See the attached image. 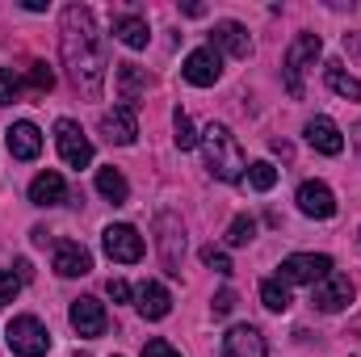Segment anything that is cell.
Here are the masks:
<instances>
[{"label": "cell", "mask_w": 361, "mask_h": 357, "mask_svg": "<svg viewBox=\"0 0 361 357\" xmlns=\"http://www.w3.org/2000/svg\"><path fill=\"white\" fill-rule=\"evenodd\" d=\"M261 303H265L269 311H286V307H290V286H286L281 277H265V282H261Z\"/></svg>", "instance_id": "d4e9b609"}, {"label": "cell", "mask_w": 361, "mask_h": 357, "mask_svg": "<svg viewBox=\"0 0 361 357\" xmlns=\"http://www.w3.org/2000/svg\"><path fill=\"white\" fill-rule=\"evenodd\" d=\"M248 181H252V189L269 193L273 185H277V169H273L269 160H257V164H248Z\"/></svg>", "instance_id": "f1b7e54d"}, {"label": "cell", "mask_w": 361, "mask_h": 357, "mask_svg": "<svg viewBox=\"0 0 361 357\" xmlns=\"http://www.w3.org/2000/svg\"><path fill=\"white\" fill-rule=\"evenodd\" d=\"M357 147H361V126H357Z\"/></svg>", "instance_id": "74e56055"}, {"label": "cell", "mask_w": 361, "mask_h": 357, "mask_svg": "<svg viewBox=\"0 0 361 357\" xmlns=\"http://www.w3.org/2000/svg\"><path fill=\"white\" fill-rule=\"evenodd\" d=\"M4 337H8V349L17 357H47V349H51V332H47L42 320H34V315H17V320L4 328Z\"/></svg>", "instance_id": "277c9868"}, {"label": "cell", "mask_w": 361, "mask_h": 357, "mask_svg": "<svg viewBox=\"0 0 361 357\" xmlns=\"http://www.w3.org/2000/svg\"><path fill=\"white\" fill-rule=\"evenodd\" d=\"M307 143L315 152H324V156H341L345 152V135H341V126L332 118H311L307 122Z\"/></svg>", "instance_id": "ac0fdd59"}, {"label": "cell", "mask_w": 361, "mask_h": 357, "mask_svg": "<svg viewBox=\"0 0 361 357\" xmlns=\"http://www.w3.org/2000/svg\"><path fill=\"white\" fill-rule=\"evenodd\" d=\"M101 244H105V257H109V261H122V265L143 261V236H139L130 223H114V227H105Z\"/></svg>", "instance_id": "ba28073f"}, {"label": "cell", "mask_w": 361, "mask_h": 357, "mask_svg": "<svg viewBox=\"0 0 361 357\" xmlns=\"http://www.w3.org/2000/svg\"><path fill=\"white\" fill-rule=\"evenodd\" d=\"M202 156H206V169L214 173L219 181H240L244 177V169H248V160H244V147H240V139L223 126V122H210L206 131H202Z\"/></svg>", "instance_id": "7a4b0ae2"}, {"label": "cell", "mask_w": 361, "mask_h": 357, "mask_svg": "<svg viewBox=\"0 0 361 357\" xmlns=\"http://www.w3.org/2000/svg\"><path fill=\"white\" fill-rule=\"evenodd\" d=\"M80 357H85V353H80Z\"/></svg>", "instance_id": "f35d334b"}, {"label": "cell", "mask_w": 361, "mask_h": 357, "mask_svg": "<svg viewBox=\"0 0 361 357\" xmlns=\"http://www.w3.org/2000/svg\"><path fill=\"white\" fill-rule=\"evenodd\" d=\"M59 47H63V63H68L72 85L85 92V97H101L109 55H105V38H101V30H97L92 8H85V4H68V8H63Z\"/></svg>", "instance_id": "6da1fadb"}, {"label": "cell", "mask_w": 361, "mask_h": 357, "mask_svg": "<svg viewBox=\"0 0 361 357\" xmlns=\"http://www.w3.org/2000/svg\"><path fill=\"white\" fill-rule=\"evenodd\" d=\"M30 202L34 206H59V202H68V181L59 177L55 169L38 173V177L30 181Z\"/></svg>", "instance_id": "ffe728a7"}, {"label": "cell", "mask_w": 361, "mask_h": 357, "mask_svg": "<svg viewBox=\"0 0 361 357\" xmlns=\"http://www.w3.org/2000/svg\"><path fill=\"white\" fill-rule=\"evenodd\" d=\"M109 30H114V38H118V42H126L130 51H143V47H147V38H152V34H147V21H143V17H135V13H118V17L109 21Z\"/></svg>", "instance_id": "44dd1931"}, {"label": "cell", "mask_w": 361, "mask_h": 357, "mask_svg": "<svg viewBox=\"0 0 361 357\" xmlns=\"http://www.w3.org/2000/svg\"><path fill=\"white\" fill-rule=\"evenodd\" d=\"M210 47L219 51H227L231 59H248L252 55V38H248V30L240 25V21H219L214 30H210Z\"/></svg>", "instance_id": "9a60e30c"}, {"label": "cell", "mask_w": 361, "mask_h": 357, "mask_svg": "<svg viewBox=\"0 0 361 357\" xmlns=\"http://www.w3.org/2000/svg\"><path fill=\"white\" fill-rule=\"evenodd\" d=\"M114 85H118L122 105H135V109H139V101H143V92H147V72H143L139 63H114Z\"/></svg>", "instance_id": "e0dca14e"}, {"label": "cell", "mask_w": 361, "mask_h": 357, "mask_svg": "<svg viewBox=\"0 0 361 357\" xmlns=\"http://www.w3.org/2000/svg\"><path fill=\"white\" fill-rule=\"evenodd\" d=\"M17 290H21L17 273H4V269H0V307H8V303L17 298Z\"/></svg>", "instance_id": "4dcf8cb0"}, {"label": "cell", "mask_w": 361, "mask_h": 357, "mask_svg": "<svg viewBox=\"0 0 361 357\" xmlns=\"http://www.w3.org/2000/svg\"><path fill=\"white\" fill-rule=\"evenodd\" d=\"M223 357H269V345H265L261 328L235 324V328L223 337Z\"/></svg>", "instance_id": "7c38bea8"}, {"label": "cell", "mask_w": 361, "mask_h": 357, "mask_svg": "<svg viewBox=\"0 0 361 357\" xmlns=\"http://www.w3.org/2000/svg\"><path fill=\"white\" fill-rule=\"evenodd\" d=\"M92 269V257L80 240H59L55 244V273L59 277H85Z\"/></svg>", "instance_id": "2e32d148"}, {"label": "cell", "mask_w": 361, "mask_h": 357, "mask_svg": "<svg viewBox=\"0 0 361 357\" xmlns=\"http://www.w3.org/2000/svg\"><path fill=\"white\" fill-rule=\"evenodd\" d=\"M143 357H180V353L169 341H147V345H143Z\"/></svg>", "instance_id": "836d02e7"}, {"label": "cell", "mask_w": 361, "mask_h": 357, "mask_svg": "<svg viewBox=\"0 0 361 357\" xmlns=\"http://www.w3.org/2000/svg\"><path fill=\"white\" fill-rule=\"evenodd\" d=\"M21 97V80L13 76V68H0V105H13Z\"/></svg>", "instance_id": "f546056e"}, {"label": "cell", "mask_w": 361, "mask_h": 357, "mask_svg": "<svg viewBox=\"0 0 361 357\" xmlns=\"http://www.w3.org/2000/svg\"><path fill=\"white\" fill-rule=\"evenodd\" d=\"M55 143H59V156H63L68 169H89L92 164V143H89V135L80 131V122L59 118L55 122Z\"/></svg>", "instance_id": "8992f818"}, {"label": "cell", "mask_w": 361, "mask_h": 357, "mask_svg": "<svg viewBox=\"0 0 361 357\" xmlns=\"http://www.w3.org/2000/svg\"><path fill=\"white\" fill-rule=\"evenodd\" d=\"M105 290H109V298H114V303H126V298H130V286H126L122 277H109V286H105Z\"/></svg>", "instance_id": "e575fe53"}, {"label": "cell", "mask_w": 361, "mask_h": 357, "mask_svg": "<svg viewBox=\"0 0 361 357\" xmlns=\"http://www.w3.org/2000/svg\"><path fill=\"white\" fill-rule=\"evenodd\" d=\"M97 193H101L105 202L122 206V202L130 198V185H126V177H122L118 169H101V173H97Z\"/></svg>", "instance_id": "603a6c76"}, {"label": "cell", "mask_w": 361, "mask_h": 357, "mask_svg": "<svg viewBox=\"0 0 361 357\" xmlns=\"http://www.w3.org/2000/svg\"><path fill=\"white\" fill-rule=\"evenodd\" d=\"M101 135L118 147H130L135 135H139V109L135 105H114L101 114Z\"/></svg>", "instance_id": "30bf717a"}, {"label": "cell", "mask_w": 361, "mask_h": 357, "mask_svg": "<svg viewBox=\"0 0 361 357\" xmlns=\"http://www.w3.org/2000/svg\"><path fill=\"white\" fill-rule=\"evenodd\" d=\"M319 51H324L319 34H298V38L290 42V51H286V59H281V76H286L290 97H302V72L319 59Z\"/></svg>", "instance_id": "3957f363"}, {"label": "cell", "mask_w": 361, "mask_h": 357, "mask_svg": "<svg viewBox=\"0 0 361 357\" xmlns=\"http://www.w3.org/2000/svg\"><path fill=\"white\" fill-rule=\"evenodd\" d=\"M4 135H8L13 160H38V152H42V131H38L34 122H13Z\"/></svg>", "instance_id": "d6986e66"}, {"label": "cell", "mask_w": 361, "mask_h": 357, "mask_svg": "<svg viewBox=\"0 0 361 357\" xmlns=\"http://www.w3.org/2000/svg\"><path fill=\"white\" fill-rule=\"evenodd\" d=\"M25 85H30V92L47 97V92L55 89V72H51L47 63H30V68H25Z\"/></svg>", "instance_id": "484cf974"}, {"label": "cell", "mask_w": 361, "mask_h": 357, "mask_svg": "<svg viewBox=\"0 0 361 357\" xmlns=\"http://www.w3.org/2000/svg\"><path fill=\"white\" fill-rule=\"evenodd\" d=\"M169 311H173V294L160 282H143L139 286V315L143 320H164Z\"/></svg>", "instance_id": "7402d4cb"}, {"label": "cell", "mask_w": 361, "mask_h": 357, "mask_svg": "<svg viewBox=\"0 0 361 357\" xmlns=\"http://www.w3.org/2000/svg\"><path fill=\"white\" fill-rule=\"evenodd\" d=\"M68 320H72V328L80 332V337H105V328H109V315H105V307L97 303V298H76L72 303V311H68Z\"/></svg>", "instance_id": "5bb4252c"}, {"label": "cell", "mask_w": 361, "mask_h": 357, "mask_svg": "<svg viewBox=\"0 0 361 357\" xmlns=\"http://www.w3.org/2000/svg\"><path fill=\"white\" fill-rule=\"evenodd\" d=\"M353 282L345 277V273H328L319 286H315V294H311V303L319 307V311H328V315H336V311H345L349 303H353Z\"/></svg>", "instance_id": "8fae6325"}, {"label": "cell", "mask_w": 361, "mask_h": 357, "mask_svg": "<svg viewBox=\"0 0 361 357\" xmlns=\"http://www.w3.org/2000/svg\"><path fill=\"white\" fill-rule=\"evenodd\" d=\"M202 265H210L214 273H231V261H227V253H219V248H202Z\"/></svg>", "instance_id": "1f68e13d"}, {"label": "cell", "mask_w": 361, "mask_h": 357, "mask_svg": "<svg viewBox=\"0 0 361 357\" xmlns=\"http://www.w3.org/2000/svg\"><path fill=\"white\" fill-rule=\"evenodd\" d=\"M210 307H214V315H231V307H235V290H219Z\"/></svg>", "instance_id": "d6a6232c"}, {"label": "cell", "mask_w": 361, "mask_h": 357, "mask_svg": "<svg viewBox=\"0 0 361 357\" xmlns=\"http://www.w3.org/2000/svg\"><path fill=\"white\" fill-rule=\"evenodd\" d=\"M180 76H185L189 85H197V89H210V85L223 76V55H219L214 47H197V51H189Z\"/></svg>", "instance_id": "9c48e42d"}, {"label": "cell", "mask_w": 361, "mask_h": 357, "mask_svg": "<svg viewBox=\"0 0 361 357\" xmlns=\"http://www.w3.org/2000/svg\"><path fill=\"white\" fill-rule=\"evenodd\" d=\"M328 273H332V257L324 253H294L281 261V282H294V286H319Z\"/></svg>", "instance_id": "52a82bcc"}, {"label": "cell", "mask_w": 361, "mask_h": 357, "mask_svg": "<svg viewBox=\"0 0 361 357\" xmlns=\"http://www.w3.org/2000/svg\"><path fill=\"white\" fill-rule=\"evenodd\" d=\"M298 210L307 219H332L336 214V193L324 181H302L298 185Z\"/></svg>", "instance_id": "4fadbf2b"}, {"label": "cell", "mask_w": 361, "mask_h": 357, "mask_svg": "<svg viewBox=\"0 0 361 357\" xmlns=\"http://www.w3.org/2000/svg\"><path fill=\"white\" fill-rule=\"evenodd\" d=\"M252 236H257V223H252L248 214L231 219V227H227V244H231V248H244V244H248Z\"/></svg>", "instance_id": "83f0119b"}, {"label": "cell", "mask_w": 361, "mask_h": 357, "mask_svg": "<svg viewBox=\"0 0 361 357\" xmlns=\"http://www.w3.org/2000/svg\"><path fill=\"white\" fill-rule=\"evenodd\" d=\"M173 131H177L173 139H177V147H180V152L197 147V131H193V122H189V114H185V109H177V114H173Z\"/></svg>", "instance_id": "4316f807"}, {"label": "cell", "mask_w": 361, "mask_h": 357, "mask_svg": "<svg viewBox=\"0 0 361 357\" xmlns=\"http://www.w3.org/2000/svg\"><path fill=\"white\" fill-rule=\"evenodd\" d=\"M30 277H34V265L21 257V261H17V282H30Z\"/></svg>", "instance_id": "8d00e7d4"}, {"label": "cell", "mask_w": 361, "mask_h": 357, "mask_svg": "<svg viewBox=\"0 0 361 357\" xmlns=\"http://www.w3.org/2000/svg\"><path fill=\"white\" fill-rule=\"evenodd\" d=\"M156 248H160V261L164 269L180 277V257H185V227L173 210H160L156 214Z\"/></svg>", "instance_id": "5b68a950"}, {"label": "cell", "mask_w": 361, "mask_h": 357, "mask_svg": "<svg viewBox=\"0 0 361 357\" xmlns=\"http://www.w3.org/2000/svg\"><path fill=\"white\" fill-rule=\"evenodd\" d=\"M345 51L353 63H361V34H345Z\"/></svg>", "instance_id": "d590c367"}, {"label": "cell", "mask_w": 361, "mask_h": 357, "mask_svg": "<svg viewBox=\"0 0 361 357\" xmlns=\"http://www.w3.org/2000/svg\"><path fill=\"white\" fill-rule=\"evenodd\" d=\"M324 76H328V89L336 92V97H345V101H361V80L357 76H349L341 63H328Z\"/></svg>", "instance_id": "cb8c5ba5"}]
</instances>
